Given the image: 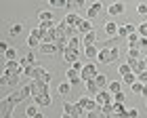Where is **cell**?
Segmentation results:
<instances>
[{
	"label": "cell",
	"instance_id": "obj_1",
	"mask_svg": "<svg viewBox=\"0 0 147 118\" xmlns=\"http://www.w3.org/2000/svg\"><path fill=\"white\" fill-rule=\"evenodd\" d=\"M30 95H32V89H30V84H25V87H21L19 91H15V93L9 95V101L13 103V106H17V103H21L25 97H30Z\"/></svg>",
	"mask_w": 147,
	"mask_h": 118
},
{
	"label": "cell",
	"instance_id": "obj_2",
	"mask_svg": "<svg viewBox=\"0 0 147 118\" xmlns=\"http://www.w3.org/2000/svg\"><path fill=\"white\" fill-rule=\"evenodd\" d=\"M76 106H78L80 110H84V112H92V110L99 108V103H97L95 99H90L88 95H84V97H80V99L76 101Z\"/></svg>",
	"mask_w": 147,
	"mask_h": 118
},
{
	"label": "cell",
	"instance_id": "obj_3",
	"mask_svg": "<svg viewBox=\"0 0 147 118\" xmlns=\"http://www.w3.org/2000/svg\"><path fill=\"white\" fill-rule=\"evenodd\" d=\"M46 74V70H42L40 65H30V68H25V74L23 76H28L30 80H42Z\"/></svg>",
	"mask_w": 147,
	"mask_h": 118
},
{
	"label": "cell",
	"instance_id": "obj_4",
	"mask_svg": "<svg viewBox=\"0 0 147 118\" xmlns=\"http://www.w3.org/2000/svg\"><path fill=\"white\" fill-rule=\"evenodd\" d=\"M30 89H32V97H38V95H42V93H49V82L32 80L30 82Z\"/></svg>",
	"mask_w": 147,
	"mask_h": 118
},
{
	"label": "cell",
	"instance_id": "obj_5",
	"mask_svg": "<svg viewBox=\"0 0 147 118\" xmlns=\"http://www.w3.org/2000/svg\"><path fill=\"white\" fill-rule=\"evenodd\" d=\"M97 68H95V63H86L84 65V70L80 72V76H82V82H86V80H95L97 78Z\"/></svg>",
	"mask_w": 147,
	"mask_h": 118
},
{
	"label": "cell",
	"instance_id": "obj_6",
	"mask_svg": "<svg viewBox=\"0 0 147 118\" xmlns=\"http://www.w3.org/2000/svg\"><path fill=\"white\" fill-rule=\"evenodd\" d=\"M40 44H42V32L36 28V30H32V32H30L28 47H30V49H36V47H40Z\"/></svg>",
	"mask_w": 147,
	"mask_h": 118
},
{
	"label": "cell",
	"instance_id": "obj_7",
	"mask_svg": "<svg viewBox=\"0 0 147 118\" xmlns=\"http://www.w3.org/2000/svg\"><path fill=\"white\" fill-rule=\"evenodd\" d=\"M95 101L99 103V106H107V103H113V95L103 89V91H99V93L95 95Z\"/></svg>",
	"mask_w": 147,
	"mask_h": 118
},
{
	"label": "cell",
	"instance_id": "obj_8",
	"mask_svg": "<svg viewBox=\"0 0 147 118\" xmlns=\"http://www.w3.org/2000/svg\"><path fill=\"white\" fill-rule=\"evenodd\" d=\"M38 49H40V53H44V55H55L57 51H61L59 44H55V42H42Z\"/></svg>",
	"mask_w": 147,
	"mask_h": 118
},
{
	"label": "cell",
	"instance_id": "obj_9",
	"mask_svg": "<svg viewBox=\"0 0 147 118\" xmlns=\"http://www.w3.org/2000/svg\"><path fill=\"white\" fill-rule=\"evenodd\" d=\"M63 59H65L67 63L78 61V51H76V49H71V47H65V51H63Z\"/></svg>",
	"mask_w": 147,
	"mask_h": 118
},
{
	"label": "cell",
	"instance_id": "obj_10",
	"mask_svg": "<svg viewBox=\"0 0 147 118\" xmlns=\"http://www.w3.org/2000/svg\"><path fill=\"white\" fill-rule=\"evenodd\" d=\"M101 11H103V4H101V2H92L90 9H88V13H86V19H95Z\"/></svg>",
	"mask_w": 147,
	"mask_h": 118
},
{
	"label": "cell",
	"instance_id": "obj_11",
	"mask_svg": "<svg viewBox=\"0 0 147 118\" xmlns=\"http://www.w3.org/2000/svg\"><path fill=\"white\" fill-rule=\"evenodd\" d=\"M88 32H92V23H90V19H82V21L78 23V34H88Z\"/></svg>",
	"mask_w": 147,
	"mask_h": 118
},
{
	"label": "cell",
	"instance_id": "obj_12",
	"mask_svg": "<svg viewBox=\"0 0 147 118\" xmlns=\"http://www.w3.org/2000/svg\"><path fill=\"white\" fill-rule=\"evenodd\" d=\"M34 99H36V106H40V108H46V106H51V103H53V99H51L49 93H42V95L34 97Z\"/></svg>",
	"mask_w": 147,
	"mask_h": 118
},
{
	"label": "cell",
	"instance_id": "obj_13",
	"mask_svg": "<svg viewBox=\"0 0 147 118\" xmlns=\"http://www.w3.org/2000/svg\"><path fill=\"white\" fill-rule=\"evenodd\" d=\"M99 61H101V63H105V65H107V63H113V59H111V51L109 49H101V51H99Z\"/></svg>",
	"mask_w": 147,
	"mask_h": 118
},
{
	"label": "cell",
	"instance_id": "obj_14",
	"mask_svg": "<svg viewBox=\"0 0 147 118\" xmlns=\"http://www.w3.org/2000/svg\"><path fill=\"white\" fill-rule=\"evenodd\" d=\"M113 116H118V118H128V110L124 108V103H113Z\"/></svg>",
	"mask_w": 147,
	"mask_h": 118
},
{
	"label": "cell",
	"instance_id": "obj_15",
	"mask_svg": "<svg viewBox=\"0 0 147 118\" xmlns=\"http://www.w3.org/2000/svg\"><path fill=\"white\" fill-rule=\"evenodd\" d=\"M63 21L67 23L69 28H76V30H78V23L82 21V19H80V17L76 15V13H69V15H65V19H63Z\"/></svg>",
	"mask_w": 147,
	"mask_h": 118
},
{
	"label": "cell",
	"instance_id": "obj_16",
	"mask_svg": "<svg viewBox=\"0 0 147 118\" xmlns=\"http://www.w3.org/2000/svg\"><path fill=\"white\" fill-rule=\"evenodd\" d=\"M107 13H109L111 17H116V15H122V13H124V4H122V2H113V4L109 6V9H107Z\"/></svg>",
	"mask_w": 147,
	"mask_h": 118
},
{
	"label": "cell",
	"instance_id": "obj_17",
	"mask_svg": "<svg viewBox=\"0 0 147 118\" xmlns=\"http://www.w3.org/2000/svg\"><path fill=\"white\" fill-rule=\"evenodd\" d=\"M67 82L69 84H78L80 80H82V76H80V72H76V70H67Z\"/></svg>",
	"mask_w": 147,
	"mask_h": 118
},
{
	"label": "cell",
	"instance_id": "obj_18",
	"mask_svg": "<svg viewBox=\"0 0 147 118\" xmlns=\"http://www.w3.org/2000/svg\"><path fill=\"white\" fill-rule=\"evenodd\" d=\"M84 84H86V95H97L99 91H101V89L97 87V82H95V80H86Z\"/></svg>",
	"mask_w": 147,
	"mask_h": 118
},
{
	"label": "cell",
	"instance_id": "obj_19",
	"mask_svg": "<svg viewBox=\"0 0 147 118\" xmlns=\"http://www.w3.org/2000/svg\"><path fill=\"white\" fill-rule=\"evenodd\" d=\"M84 55H86V59H97L99 51H97L95 44H90V47H84Z\"/></svg>",
	"mask_w": 147,
	"mask_h": 118
},
{
	"label": "cell",
	"instance_id": "obj_20",
	"mask_svg": "<svg viewBox=\"0 0 147 118\" xmlns=\"http://www.w3.org/2000/svg\"><path fill=\"white\" fill-rule=\"evenodd\" d=\"M105 32H107V36H118V23H113V21H107L105 23Z\"/></svg>",
	"mask_w": 147,
	"mask_h": 118
},
{
	"label": "cell",
	"instance_id": "obj_21",
	"mask_svg": "<svg viewBox=\"0 0 147 118\" xmlns=\"http://www.w3.org/2000/svg\"><path fill=\"white\" fill-rule=\"evenodd\" d=\"M82 42H84V47H90V44H95V42H97V34H95V32H88V34H84Z\"/></svg>",
	"mask_w": 147,
	"mask_h": 118
},
{
	"label": "cell",
	"instance_id": "obj_22",
	"mask_svg": "<svg viewBox=\"0 0 147 118\" xmlns=\"http://www.w3.org/2000/svg\"><path fill=\"white\" fill-rule=\"evenodd\" d=\"M19 63H21L23 68H30V65H36V59H34V53H30V55H25L23 59H19Z\"/></svg>",
	"mask_w": 147,
	"mask_h": 118
},
{
	"label": "cell",
	"instance_id": "obj_23",
	"mask_svg": "<svg viewBox=\"0 0 147 118\" xmlns=\"http://www.w3.org/2000/svg\"><path fill=\"white\" fill-rule=\"evenodd\" d=\"M86 118H109V116L103 114L101 108H97V110H92V112H86Z\"/></svg>",
	"mask_w": 147,
	"mask_h": 118
},
{
	"label": "cell",
	"instance_id": "obj_24",
	"mask_svg": "<svg viewBox=\"0 0 147 118\" xmlns=\"http://www.w3.org/2000/svg\"><path fill=\"white\" fill-rule=\"evenodd\" d=\"M55 25H57L55 21H40V25H38V30H40V32H51L53 28H55Z\"/></svg>",
	"mask_w": 147,
	"mask_h": 118
},
{
	"label": "cell",
	"instance_id": "obj_25",
	"mask_svg": "<svg viewBox=\"0 0 147 118\" xmlns=\"http://www.w3.org/2000/svg\"><path fill=\"white\" fill-rule=\"evenodd\" d=\"M137 34H139V32H135V34L128 36V47L130 49H139V38H141V36H137Z\"/></svg>",
	"mask_w": 147,
	"mask_h": 118
},
{
	"label": "cell",
	"instance_id": "obj_26",
	"mask_svg": "<svg viewBox=\"0 0 147 118\" xmlns=\"http://www.w3.org/2000/svg\"><path fill=\"white\" fill-rule=\"evenodd\" d=\"M80 38L78 36H69V40H67V47H71V49H76V51H80Z\"/></svg>",
	"mask_w": 147,
	"mask_h": 118
},
{
	"label": "cell",
	"instance_id": "obj_27",
	"mask_svg": "<svg viewBox=\"0 0 147 118\" xmlns=\"http://www.w3.org/2000/svg\"><path fill=\"white\" fill-rule=\"evenodd\" d=\"M82 6H84V0H67L65 9H82Z\"/></svg>",
	"mask_w": 147,
	"mask_h": 118
},
{
	"label": "cell",
	"instance_id": "obj_28",
	"mask_svg": "<svg viewBox=\"0 0 147 118\" xmlns=\"http://www.w3.org/2000/svg\"><path fill=\"white\" fill-rule=\"evenodd\" d=\"M69 89H71L69 82H61V84H59V89H57V93H59V95H67Z\"/></svg>",
	"mask_w": 147,
	"mask_h": 118
},
{
	"label": "cell",
	"instance_id": "obj_29",
	"mask_svg": "<svg viewBox=\"0 0 147 118\" xmlns=\"http://www.w3.org/2000/svg\"><path fill=\"white\" fill-rule=\"evenodd\" d=\"M130 72H132V68L128 63H120V68H118V74L120 76H126V74H130Z\"/></svg>",
	"mask_w": 147,
	"mask_h": 118
},
{
	"label": "cell",
	"instance_id": "obj_30",
	"mask_svg": "<svg viewBox=\"0 0 147 118\" xmlns=\"http://www.w3.org/2000/svg\"><path fill=\"white\" fill-rule=\"evenodd\" d=\"M95 82H97V87L99 89H105V87H107V78H105V76H101V74H97V78H95Z\"/></svg>",
	"mask_w": 147,
	"mask_h": 118
},
{
	"label": "cell",
	"instance_id": "obj_31",
	"mask_svg": "<svg viewBox=\"0 0 147 118\" xmlns=\"http://www.w3.org/2000/svg\"><path fill=\"white\" fill-rule=\"evenodd\" d=\"M122 82H126V84H135V82H137V74H135V72H130V74L122 76Z\"/></svg>",
	"mask_w": 147,
	"mask_h": 118
},
{
	"label": "cell",
	"instance_id": "obj_32",
	"mask_svg": "<svg viewBox=\"0 0 147 118\" xmlns=\"http://www.w3.org/2000/svg\"><path fill=\"white\" fill-rule=\"evenodd\" d=\"M21 30H23V25H21V23H15V25H11L9 34H11V36H19V34H21Z\"/></svg>",
	"mask_w": 147,
	"mask_h": 118
},
{
	"label": "cell",
	"instance_id": "obj_33",
	"mask_svg": "<svg viewBox=\"0 0 147 118\" xmlns=\"http://www.w3.org/2000/svg\"><path fill=\"white\" fill-rule=\"evenodd\" d=\"M4 59H6V61H17V51L15 49H9L4 53Z\"/></svg>",
	"mask_w": 147,
	"mask_h": 118
},
{
	"label": "cell",
	"instance_id": "obj_34",
	"mask_svg": "<svg viewBox=\"0 0 147 118\" xmlns=\"http://www.w3.org/2000/svg\"><path fill=\"white\" fill-rule=\"evenodd\" d=\"M38 19H40V21H53V13L51 11H42L38 15Z\"/></svg>",
	"mask_w": 147,
	"mask_h": 118
},
{
	"label": "cell",
	"instance_id": "obj_35",
	"mask_svg": "<svg viewBox=\"0 0 147 118\" xmlns=\"http://www.w3.org/2000/svg\"><path fill=\"white\" fill-rule=\"evenodd\" d=\"M76 112V103H63V114H74Z\"/></svg>",
	"mask_w": 147,
	"mask_h": 118
},
{
	"label": "cell",
	"instance_id": "obj_36",
	"mask_svg": "<svg viewBox=\"0 0 147 118\" xmlns=\"http://www.w3.org/2000/svg\"><path fill=\"white\" fill-rule=\"evenodd\" d=\"M38 108H40V106H36V103H34V106H30V108H25V114H28L30 118H34V116L38 114Z\"/></svg>",
	"mask_w": 147,
	"mask_h": 118
},
{
	"label": "cell",
	"instance_id": "obj_37",
	"mask_svg": "<svg viewBox=\"0 0 147 118\" xmlns=\"http://www.w3.org/2000/svg\"><path fill=\"white\" fill-rule=\"evenodd\" d=\"M107 87H109V93H111V95H116V93L122 91V89H120V82H109Z\"/></svg>",
	"mask_w": 147,
	"mask_h": 118
},
{
	"label": "cell",
	"instance_id": "obj_38",
	"mask_svg": "<svg viewBox=\"0 0 147 118\" xmlns=\"http://www.w3.org/2000/svg\"><path fill=\"white\" fill-rule=\"evenodd\" d=\"M53 6H57V9H63V6H67V0H49Z\"/></svg>",
	"mask_w": 147,
	"mask_h": 118
},
{
	"label": "cell",
	"instance_id": "obj_39",
	"mask_svg": "<svg viewBox=\"0 0 147 118\" xmlns=\"http://www.w3.org/2000/svg\"><path fill=\"white\" fill-rule=\"evenodd\" d=\"M137 32H139V36H145L147 38V23H139L137 25Z\"/></svg>",
	"mask_w": 147,
	"mask_h": 118
},
{
	"label": "cell",
	"instance_id": "obj_40",
	"mask_svg": "<svg viewBox=\"0 0 147 118\" xmlns=\"http://www.w3.org/2000/svg\"><path fill=\"white\" fill-rule=\"evenodd\" d=\"M128 59H141L139 49H128Z\"/></svg>",
	"mask_w": 147,
	"mask_h": 118
},
{
	"label": "cell",
	"instance_id": "obj_41",
	"mask_svg": "<svg viewBox=\"0 0 147 118\" xmlns=\"http://www.w3.org/2000/svg\"><path fill=\"white\" fill-rule=\"evenodd\" d=\"M124 99H126V97H124V93H122V91L113 95V103H124Z\"/></svg>",
	"mask_w": 147,
	"mask_h": 118
},
{
	"label": "cell",
	"instance_id": "obj_42",
	"mask_svg": "<svg viewBox=\"0 0 147 118\" xmlns=\"http://www.w3.org/2000/svg\"><path fill=\"white\" fill-rule=\"evenodd\" d=\"M84 65H86V63H82V61H74V63H71V70L82 72V70H84Z\"/></svg>",
	"mask_w": 147,
	"mask_h": 118
},
{
	"label": "cell",
	"instance_id": "obj_43",
	"mask_svg": "<svg viewBox=\"0 0 147 118\" xmlns=\"http://www.w3.org/2000/svg\"><path fill=\"white\" fill-rule=\"evenodd\" d=\"M130 87H132V93H141V91H143V82H135V84H130Z\"/></svg>",
	"mask_w": 147,
	"mask_h": 118
},
{
	"label": "cell",
	"instance_id": "obj_44",
	"mask_svg": "<svg viewBox=\"0 0 147 118\" xmlns=\"http://www.w3.org/2000/svg\"><path fill=\"white\" fill-rule=\"evenodd\" d=\"M124 28H126V32H128V36L137 32V25H135V23H124Z\"/></svg>",
	"mask_w": 147,
	"mask_h": 118
},
{
	"label": "cell",
	"instance_id": "obj_45",
	"mask_svg": "<svg viewBox=\"0 0 147 118\" xmlns=\"http://www.w3.org/2000/svg\"><path fill=\"white\" fill-rule=\"evenodd\" d=\"M137 80H139V82H143V84L147 82V70H145V72H141V74H137Z\"/></svg>",
	"mask_w": 147,
	"mask_h": 118
},
{
	"label": "cell",
	"instance_id": "obj_46",
	"mask_svg": "<svg viewBox=\"0 0 147 118\" xmlns=\"http://www.w3.org/2000/svg\"><path fill=\"white\" fill-rule=\"evenodd\" d=\"M139 49H147V38L145 36L139 38Z\"/></svg>",
	"mask_w": 147,
	"mask_h": 118
},
{
	"label": "cell",
	"instance_id": "obj_47",
	"mask_svg": "<svg viewBox=\"0 0 147 118\" xmlns=\"http://www.w3.org/2000/svg\"><path fill=\"white\" fill-rule=\"evenodd\" d=\"M141 15H147V4H139V9H137Z\"/></svg>",
	"mask_w": 147,
	"mask_h": 118
},
{
	"label": "cell",
	"instance_id": "obj_48",
	"mask_svg": "<svg viewBox=\"0 0 147 118\" xmlns=\"http://www.w3.org/2000/svg\"><path fill=\"white\" fill-rule=\"evenodd\" d=\"M6 51H9V44H6V42H0V53H6Z\"/></svg>",
	"mask_w": 147,
	"mask_h": 118
},
{
	"label": "cell",
	"instance_id": "obj_49",
	"mask_svg": "<svg viewBox=\"0 0 147 118\" xmlns=\"http://www.w3.org/2000/svg\"><path fill=\"white\" fill-rule=\"evenodd\" d=\"M139 114H137V110H128V118H137Z\"/></svg>",
	"mask_w": 147,
	"mask_h": 118
},
{
	"label": "cell",
	"instance_id": "obj_50",
	"mask_svg": "<svg viewBox=\"0 0 147 118\" xmlns=\"http://www.w3.org/2000/svg\"><path fill=\"white\" fill-rule=\"evenodd\" d=\"M141 95H143V97H145V99H147V82L143 84V91H141Z\"/></svg>",
	"mask_w": 147,
	"mask_h": 118
},
{
	"label": "cell",
	"instance_id": "obj_51",
	"mask_svg": "<svg viewBox=\"0 0 147 118\" xmlns=\"http://www.w3.org/2000/svg\"><path fill=\"white\" fill-rule=\"evenodd\" d=\"M34 118H44V116H42V112H38V114H36Z\"/></svg>",
	"mask_w": 147,
	"mask_h": 118
},
{
	"label": "cell",
	"instance_id": "obj_52",
	"mask_svg": "<svg viewBox=\"0 0 147 118\" xmlns=\"http://www.w3.org/2000/svg\"><path fill=\"white\" fill-rule=\"evenodd\" d=\"M63 118H74V116H69V114H63Z\"/></svg>",
	"mask_w": 147,
	"mask_h": 118
},
{
	"label": "cell",
	"instance_id": "obj_53",
	"mask_svg": "<svg viewBox=\"0 0 147 118\" xmlns=\"http://www.w3.org/2000/svg\"><path fill=\"white\" fill-rule=\"evenodd\" d=\"M0 118H13V114H9V116H0Z\"/></svg>",
	"mask_w": 147,
	"mask_h": 118
},
{
	"label": "cell",
	"instance_id": "obj_54",
	"mask_svg": "<svg viewBox=\"0 0 147 118\" xmlns=\"http://www.w3.org/2000/svg\"><path fill=\"white\" fill-rule=\"evenodd\" d=\"M145 63H147V57H145ZM145 70H147V68H145Z\"/></svg>",
	"mask_w": 147,
	"mask_h": 118
}]
</instances>
